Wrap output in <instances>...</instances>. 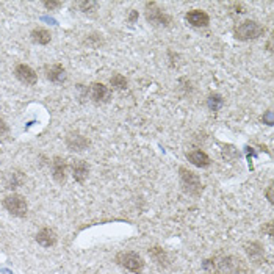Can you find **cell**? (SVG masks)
Wrapping results in <instances>:
<instances>
[{
	"label": "cell",
	"mask_w": 274,
	"mask_h": 274,
	"mask_svg": "<svg viewBox=\"0 0 274 274\" xmlns=\"http://www.w3.org/2000/svg\"><path fill=\"white\" fill-rule=\"evenodd\" d=\"M240 260L233 255H216L204 260L202 268L207 274H235L238 271Z\"/></svg>",
	"instance_id": "obj_1"
},
{
	"label": "cell",
	"mask_w": 274,
	"mask_h": 274,
	"mask_svg": "<svg viewBox=\"0 0 274 274\" xmlns=\"http://www.w3.org/2000/svg\"><path fill=\"white\" fill-rule=\"evenodd\" d=\"M179 177H180V186L185 194L191 197H199L204 191V186L201 182V177L196 172L190 171L188 168L180 166L179 168Z\"/></svg>",
	"instance_id": "obj_2"
},
{
	"label": "cell",
	"mask_w": 274,
	"mask_h": 274,
	"mask_svg": "<svg viewBox=\"0 0 274 274\" xmlns=\"http://www.w3.org/2000/svg\"><path fill=\"white\" fill-rule=\"evenodd\" d=\"M263 33H265V27H261L257 21H252V19H246V21L240 22L238 26L233 27V36H235V40H238V41L257 40Z\"/></svg>",
	"instance_id": "obj_3"
},
{
	"label": "cell",
	"mask_w": 274,
	"mask_h": 274,
	"mask_svg": "<svg viewBox=\"0 0 274 274\" xmlns=\"http://www.w3.org/2000/svg\"><path fill=\"white\" fill-rule=\"evenodd\" d=\"M115 261L122 266L124 269H127L133 274H141L144 271V266H146V261L144 258L135 251H124V252H119L115 258Z\"/></svg>",
	"instance_id": "obj_4"
},
{
	"label": "cell",
	"mask_w": 274,
	"mask_h": 274,
	"mask_svg": "<svg viewBox=\"0 0 274 274\" xmlns=\"http://www.w3.org/2000/svg\"><path fill=\"white\" fill-rule=\"evenodd\" d=\"M4 207L7 208L8 213H11L13 216H18V218L27 216V211H29V205H27L26 197L21 196V194H16V193L5 196Z\"/></svg>",
	"instance_id": "obj_5"
},
{
	"label": "cell",
	"mask_w": 274,
	"mask_h": 274,
	"mask_svg": "<svg viewBox=\"0 0 274 274\" xmlns=\"http://www.w3.org/2000/svg\"><path fill=\"white\" fill-rule=\"evenodd\" d=\"M144 7H146V19L149 24H152L155 27H169L171 26V18L168 15H165L155 2H147Z\"/></svg>",
	"instance_id": "obj_6"
},
{
	"label": "cell",
	"mask_w": 274,
	"mask_h": 274,
	"mask_svg": "<svg viewBox=\"0 0 274 274\" xmlns=\"http://www.w3.org/2000/svg\"><path fill=\"white\" fill-rule=\"evenodd\" d=\"M88 94L94 104H107L111 99V90L108 88V86H105L104 83H97V82L90 85Z\"/></svg>",
	"instance_id": "obj_7"
},
{
	"label": "cell",
	"mask_w": 274,
	"mask_h": 274,
	"mask_svg": "<svg viewBox=\"0 0 274 274\" xmlns=\"http://www.w3.org/2000/svg\"><path fill=\"white\" fill-rule=\"evenodd\" d=\"M52 177L60 185L66 183V179H68V163H66L65 158L54 157V161H52Z\"/></svg>",
	"instance_id": "obj_8"
},
{
	"label": "cell",
	"mask_w": 274,
	"mask_h": 274,
	"mask_svg": "<svg viewBox=\"0 0 274 274\" xmlns=\"http://www.w3.org/2000/svg\"><path fill=\"white\" fill-rule=\"evenodd\" d=\"M185 21L188 22L191 27H194V29H204V27H207L208 24H210L208 15L205 13V11H202V10H191V11H188L186 16H185Z\"/></svg>",
	"instance_id": "obj_9"
},
{
	"label": "cell",
	"mask_w": 274,
	"mask_h": 274,
	"mask_svg": "<svg viewBox=\"0 0 274 274\" xmlns=\"http://www.w3.org/2000/svg\"><path fill=\"white\" fill-rule=\"evenodd\" d=\"M90 140L86 138V136L80 135V133H69L66 136V146L69 151H74V152H82L85 149L90 147Z\"/></svg>",
	"instance_id": "obj_10"
},
{
	"label": "cell",
	"mask_w": 274,
	"mask_h": 274,
	"mask_svg": "<svg viewBox=\"0 0 274 274\" xmlns=\"http://www.w3.org/2000/svg\"><path fill=\"white\" fill-rule=\"evenodd\" d=\"M15 76L19 82L30 85V86H33L36 82H38V74L27 65H18L15 69Z\"/></svg>",
	"instance_id": "obj_11"
},
{
	"label": "cell",
	"mask_w": 274,
	"mask_h": 274,
	"mask_svg": "<svg viewBox=\"0 0 274 274\" xmlns=\"http://www.w3.org/2000/svg\"><path fill=\"white\" fill-rule=\"evenodd\" d=\"M244 251L249 257V260L254 261V263H261V261H266L265 260V247L261 243L258 241H251L244 246Z\"/></svg>",
	"instance_id": "obj_12"
},
{
	"label": "cell",
	"mask_w": 274,
	"mask_h": 274,
	"mask_svg": "<svg viewBox=\"0 0 274 274\" xmlns=\"http://www.w3.org/2000/svg\"><path fill=\"white\" fill-rule=\"evenodd\" d=\"M71 171H72V177L76 182L83 183L86 179H88L90 174V166L85 160H74L71 163Z\"/></svg>",
	"instance_id": "obj_13"
},
{
	"label": "cell",
	"mask_w": 274,
	"mask_h": 274,
	"mask_svg": "<svg viewBox=\"0 0 274 274\" xmlns=\"http://www.w3.org/2000/svg\"><path fill=\"white\" fill-rule=\"evenodd\" d=\"M46 77L52 83L63 85L68 79V74H66V69L61 65H52V66H46Z\"/></svg>",
	"instance_id": "obj_14"
},
{
	"label": "cell",
	"mask_w": 274,
	"mask_h": 274,
	"mask_svg": "<svg viewBox=\"0 0 274 274\" xmlns=\"http://www.w3.org/2000/svg\"><path fill=\"white\" fill-rule=\"evenodd\" d=\"M186 158H188L191 165H194L197 168H208L211 165L210 157L204 151H201V149H194V151L186 152Z\"/></svg>",
	"instance_id": "obj_15"
},
{
	"label": "cell",
	"mask_w": 274,
	"mask_h": 274,
	"mask_svg": "<svg viewBox=\"0 0 274 274\" xmlns=\"http://www.w3.org/2000/svg\"><path fill=\"white\" fill-rule=\"evenodd\" d=\"M57 233L51 227H44L38 233H36V241L43 247H52L57 244Z\"/></svg>",
	"instance_id": "obj_16"
},
{
	"label": "cell",
	"mask_w": 274,
	"mask_h": 274,
	"mask_svg": "<svg viewBox=\"0 0 274 274\" xmlns=\"http://www.w3.org/2000/svg\"><path fill=\"white\" fill-rule=\"evenodd\" d=\"M149 255H151V258L158 266H163V268L169 266V255L163 247H160V246L149 247Z\"/></svg>",
	"instance_id": "obj_17"
},
{
	"label": "cell",
	"mask_w": 274,
	"mask_h": 274,
	"mask_svg": "<svg viewBox=\"0 0 274 274\" xmlns=\"http://www.w3.org/2000/svg\"><path fill=\"white\" fill-rule=\"evenodd\" d=\"M30 36H32V41L35 44H40V46H46L52 41L51 32L46 30V29H35V30H32Z\"/></svg>",
	"instance_id": "obj_18"
},
{
	"label": "cell",
	"mask_w": 274,
	"mask_h": 274,
	"mask_svg": "<svg viewBox=\"0 0 274 274\" xmlns=\"http://www.w3.org/2000/svg\"><path fill=\"white\" fill-rule=\"evenodd\" d=\"M110 85L113 90H118V91H126L127 86H129V82L127 79L121 76V74H113V76L110 77Z\"/></svg>",
	"instance_id": "obj_19"
},
{
	"label": "cell",
	"mask_w": 274,
	"mask_h": 274,
	"mask_svg": "<svg viewBox=\"0 0 274 274\" xmlns=\"http://www.w3.org/2000/svg\"><path fill=\"white\" fill-rule=\"evenodd\" d=\"M224 104V99L219 94H210L207 99V105L211 111H218Z\"/></svg>",
	"instance_id": "obj_20"
},
{
	"label": "cell",
	"mask_w": 274,
	"mask_h": 274,
	"mask_svg": "<svg viewBox=\"0 0 274 274\" xmlns=\"http://www.w3.org/2000/svg\"><path fill=\"white\" fill-rule=\"evenodd\" d=\"M97 7H99V4L94 2V0H88V2H79V8L85 15H94L97 11Z\"/></svg>",
	"instance_id": "obj_21"
},
{
	"label": "cell",
	"mask_w": 274,
	"mask_h": 274,
	"mask_svg": "<svg viewBox=\"0 0 274 274\" xmlns=\"http://www.w3.org/2000/svg\"><path fill=\"white\" fill-rule=\"evenodd\" d=\"M22 182H24V177L21 176V172H13L10 176V180H8V188L15 190L19 185H22Z\"/></svg>",
	"instance_id": "obj_22"
},
{
	"label": "cell",
	"mask_w": 274,
	"mask_h": 274,
	"mask_svg": "<svg viewBox=\"0 0 274 274\" xmlns=\"http://www.w3.org/2000/svg\"><path fill=\"white\" fill-rule=\"evenodd\" d=\"M43 5H44V8L46 10H58V8H61L63 7V4L61 2H43Z\"/></svg>",
	"instance_id": "obj_23"
},
{
	"label": "cell",
	"mask_w": 274,
	"mask_h": 274,
	"mask_svg": "<svg viewBox=\"0 0 274 274\" xmlns=\"http://www.w3.org/2000/svg\"><path fill=\"white\" fill-rule=\"evenodd\" d=\"M10 133V127H8V124L0 118V136H4V135H8Z\"/></svg>",
	"instance_id": "obj_24"
},
{
	"label": "cell",
	"mask_w": 274,
	"mask_h": 274,
	"mask_svg": "<svg viewBox=\"0 0 274 274\" xmlns=\"http://www.w3.org/2000/svg\"><path fill=\"white\" fill-rule=\"evenodd\" d=\"M272 188H274V186H272V183H269L268 185V188H266V199H268V202L269 204H274V196H272Z\"/></svg>",
	"instance_id": "obj_25"
},
{
	"label": "cell",
	"mask_w": 274,
	"mask_h": 274,
	"mask_svg": "<svg viewBox=\"0 0 274 274\" xmlns=\"http://www.w3.org/2000/svg\"><path fill=\"white\" fill-rule=\"evenodd\" d=\"M263 232H266L268 236H272V222H266V226L263 227Z\"/></svg>",
	"instance_id": "obj_26"
},
{
	"label": "cell",
	"mask_w": 274,
	"mask_h": 274,
	"mask_svg": "<svg viewBox=\"0 0 274 274\" xmlns=\"http://www.w3.org/2000/svg\"><path fill=\"white\" fill-rule=\"evenodd\" d=\"M138 18V11L132 10V15H130V22H135V19Z\"/></svg>",
	"instance_id": "obj_27"
}]
</instances>
